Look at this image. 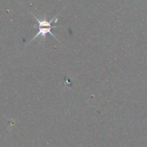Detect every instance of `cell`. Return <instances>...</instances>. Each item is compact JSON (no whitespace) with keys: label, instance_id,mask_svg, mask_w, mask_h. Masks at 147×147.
<instances>
[{"label":"cell","instance_id":"1","mask_svg":"<svg viewBox=\"0 0 147 147\" xmlns=\"http://www.w3.org/2000/svg\"><path fill=\"white\" fill-rule=\"evenodd\" d=\"M55 27H37V29H38L37 33L34 36V37H32V39L31 41L30 42H32L33 40H35V39L37 38V37H39V36H42V37H47V34H50V35L53 36V37H54L55 40H58V39L57 38V37H56V36L55 35L53 32H52V29L55 28Z\"/></svg>","mask_w":147,"mask_h":147},{"label":"cell","instance_id":"2","mask_svg":"<svg viewBox=\"0 0 147 147\" xmlns=\"http://www.w3.org/2000/svg\"><path fill=\"white\" fill-rule=\"evenodd\" d=\"M57 15L58 14H57L56 16H55L54 17H53L52 20H50V21H47V18H46L45 17H43L42 20H40V19L37 18V17H35L34 15H33V17H34V19L36 20V21H37V25H34V27H36V28H37V27H56V26H53L52 25V23L53 22H56L57 20Z\"/></svg>","mask_w":147,"mask_h":147}]
</instances>
